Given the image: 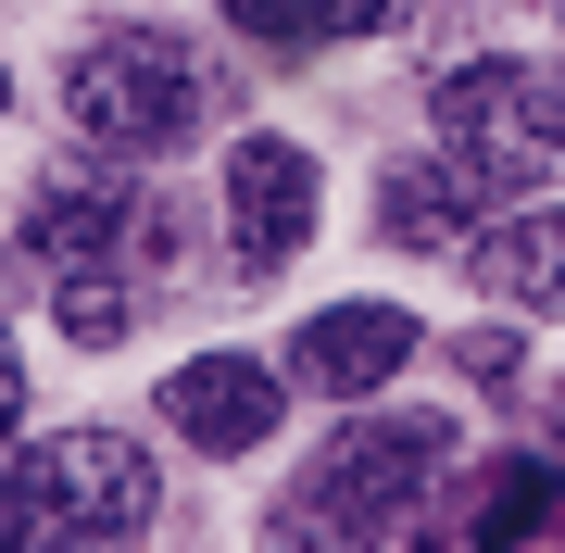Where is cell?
<instances>
[{
	"label": "cell",
	"instance_id": "cell-5",
	"mask_svg": "<svg viewBox=\"0 0 565 553\" xmlns=\"http://www.w3.org/2000/svg\"><path fill=\"white\" fill-rule=\"evenodd\" d=\"M226 226H239V265L277 277L315 240V151L302 139H239L226 151Z\"/></svg>",
	"mask_w": 565,
	"mask_h": 553
},
{
	"label": "cell",
	"instance_id": "cell-16",
	"mask_svg": "<svg viewBox=\"0 0 565 553\" xmlns=\"http://www.w3.org/2000/svg\"><path fill=\"white\" fill-rule=\"evenodd\" d=\"M13 415H25V365H13V340H0V440H13Z\"/></svg>",
	"mask_w": 565,
	"mask_h": 553
},
{
	"label": "cell",
	"instance_id": "cell-12",
	"mask_svg": "<svg viewBox=\"0 0 565 553\" xmlns=\"http://www.w3.org/2000/svg\"><path fill=\"white\" fill-rule=\"evenodd\" d=\"M264 553H377V541H364V529H340V515L302 491V503H277V515H264Z\"/></svg>",
	"mask_w": 565,
	"mask_h": 553
},
{
	"label": "cell",
	"instance_id": "cell-10",
	"mask_svg": "<svg viewBox=\"0 0 565 553\" xmlns=\"http://www.w3.org/2000/svg\"><path fill=\"white\" fill-rule=\"evenodd\" d=\"M541 515H553V466H515L503 453V466L465 478V553H503V541L541 529Z\"/></svg>",
	"mask_w": 565,
	"mask_h": 553
},
{
	"label": "cell",
	"instance_id": "cell-11",
	"mask_svg": "<svg viewBox=\"0 0 565 553\" xmlns=\"http://www.w3.org/2000/svg\"><path fill=\"white\" fill-rule=\"evenodd\" d=\"M51 315H63V340H126V289H114V265L51 277Z\"/></svg>",
	"mask_w": 565,
	"mask_h": 553
},
{
	"label": "cell",
	"instance_id": "cell-7",
	"mask_svg": "<svg viewBox=\"0 0 565 553\" xmlns=\"http://www.w3.org/2000/svg\"><path fill=\"white\" fill-rule=\"evenodd\" d=\"M403 352H415V315L403 302H340V315H315V328L289 340V377L327 390V403H364V390H390Z\"/></svg>",
	"mask_w": 565,
	"mask_h": 553
},
{
	"label": "cell",
	"instance_id": "cell-1",
	"mask_svg": "<svg viewBox=\"0 0 565 553\" xmlns=\"http://www.w3.org/2000/svg\"><path fill=\"white\" fill-rule=\"evenodd\" d=\"M63 114H76L88 151H177L202 126V63L163 25H102L76 63H63Z\"/></svg>",
	"mask_w": 565,
	"mask_h": 553
},
{
	"label": "cell",
	"instance_id": "cell-6",
	"mask_svg": "<svg viewBox=\"0 0 565 553\" xmlns=\"http://www.w3.org/2000/svg\"><path fill=\"white\" fill-rule=\"evenodd\" d=\"M126 226H139V189H126V164H51L39 214H25V265H51V277L114 265Z\"/></svg>",
	"mask_w": 565,
	"mask_h": 553
},
{
	"label": "cell",
	"instance_id": "cell-8",
	"mask_svg": "<svg viewBox=\"0 0 565 553\" xmlns=\"http://www.w3.org/2000/svg\"><path fill=\"white\" fill-rule=\"evenodd\" d=\"M377 226H390L403 252H478V226H490V177L452 164V151H440V164H403V177L377 189Z\"/></svg>",
	"mask_w": 565,
	"mask_h": 553
},
{
	"label": "cell",
	"instance_id": "cell-14",
	"mask_svg": "<svg viewBox=\"0 0 565 553\" xmlns=\"http://www.w3.org/2000/svg\"><path fill=\"white\" fill-rule=\"evenodd\" d=\"M226 25H252V39H277V51H302V0H226Z\"/></svg>",
	"mask_w": 565,
	"mask_h": 553
},
{
	"label": "cell",
	"instance_id": "cell-15",
	"mask_svg": "<svg viewBox=\"0 0 565 553\" xmlns=\"http://www.w3.org/2000/svg\"><path fill=\"white\" fill-rule=\"evenodd\" d=\"M39 541V503H25V478H0V553H25Z\"/></svg>",
	"mask_w": 565,
	"mask_h": 553
},
{
	"label": "cell",
	"instance_id": "cell-13",
	"mask_svg": "<svg viewBox=\"0 0 565 553\" xmlns=\"http://www.w3.org/2000/svg\"><path fill=\"white\" fill-rule=\"evenodd\" d=\"M415 0H302V39H377V25H403Z\"/></svg>",
	"mask_w": 565,
	"mask_h": 553
},
{
	"label": "cell",
	"instance_id": "cell-9",
	"mask_svg": "<svg viewBox=\"0 0 565 553\" xmlns=\"http://www.w3.org/2000/svg\"><path fill=\"white\" fill-rule=\"evenodd\" d=\"M465 265H478L490 302H515V315H565V202H553V214H490Z\"/></svg>",
	"mask_w": 565,
	"mask_h": 553
},
{
	"label": "cell",
	"instance_id": "cell-2",
	"mask_svg": "<svg viewBox=\"0 0 565 553\" xmlns=\"http://www.w3.org/2000/svg\"><path fill=\"white\" fill-rule=\"evenodd\" d=\"M452 164H478L490 189H527L565 164V63H452L427 88Z\"/></svg>",
	"mask_w": 565,
	"mask_h": 553
},
{
	"label": "cell",
	"instance_id": "cell-17",
	"mask_svg": "<svg viewBox=\"0 0 565 553\" xmlns=\"http://www.w3.org/2000/svg\"><path fill=\"white\" fill-rule=\"evenodd\" d=\"M0 114H13V76H0Z\"/></svg>",
	"mask_w": 565,
	"mask_h": 553
},
{
	"label": "cell",
	"instance_id": "cell-4",
	"mask_svg": "<svg viewBox=\"0 0 565 553\" xmlns=\"http://www.w3.org/2000/svg\"><path fill=\"white\" fill-rule=\"evenodd\" d=\"M289 415V377L264 365V352H189L177 377H163V428L202 440V453H264Z\"/></svg>",
	"mask_w": 565,
	"mask_h": 553
},
{
	"label": "cell",
	"instance_id": "cell-3",
	"mask_svg": "<svg viewBox=\"0 0 565 553\" xmlns=\"http://www.w3.org/2000/svg\"><path fill=\"white\" fill-rule=\"evenodd\" d=\"M25 503H39V529L63 541H126V529H151V503H163V478L139 466V440H114V428H63L25 453Z\"/></svg>",
	"mask_w": 565,
	"mask_h": 553
}]
</instances>
